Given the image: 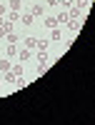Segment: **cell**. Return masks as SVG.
<instances>
[{"instance_id": "1", "label": "cell", "mask_w": 95, "mask_h": 125, "mask_svg": "<svg viewBox=\"0 0 95 125\" xmlns=\"http://www.w3.org/2000/svg\"><path fill=\"white\" fill-rule=\"evenodd\" d=\"M20 23H23V25H33V23H35V15H33V13L20 15Z\"/></svg>"}, {"instance_id": "2", "label": "cell", "mask_w": 95, "mask_h": 125, "mask_svg": "<svg viewBox=\"0 0 95 125\" xmlns=\"http://www.w3.org/2000/svg\"><path fill=\"white\" fill-rule=\"evenodd\" d=\"M73 5L80 8V10H88V8H90V0H73Z\"/></svg>"}, {"instance_id": "3", "label": "cell", "mask_w": 95, "mask_h": 125, "mask_svg": "<svg viewBox=\"0 0 95 125\" xmlns=\"http://www.w3.org/2000/svg\"><path fill=\"white\" fill-rule=\"evenodd\" d=\"M55 20H58V25H60V23H68V20H70V15H68V10H60Z\"/></svg>"}, {"instance_id": "4", "label": "cell", "mask_w": 95, "mask_h": 125, "mask_svg": "<svg viewBox=\"0 0 95 125\" xmlns=\"http://www.w3.org/2000/svg\"><path fill=\"white\" fill-rule=\"evenodd\" d=\"M35 60H38V65H48V53H45V50H40Z\"/></svg>"}, {"instance_id": "5", "label": "cell", "mask_w": 95, "mask_h": 125, "mask_svg": "<svg viewBox=\"0 0 95 125\" xmlns=\"http://www.w3.org/2000/svg\"><path fill=\"white\" fill-rule=\"evenodd\" d=\"M10 68H13L10 58H8V60H0V73H10Z\"/></svg>"}, {"instance_id": "6", "label": "cell", "mask_w": 95, "mask_h": 125, "mask_svg": "<svg viewBox=\"0 0 95 125\" xmlns=\"http://www.w3.org/2000/svg\"><path fill=\"white\" fill-rule=\"evenodd\" d=\"M5 20H8V23H15V20H20V13L10 10V13H5Z\"/></svg>"}, {"instance_id": "7", "label": "cell", "mask_w": 95, "mask_h": 125, "mask_svg": "<svg viewBox=\"0 0 95 125\" xmlns=\"http://www.w3.org/2000/svg\"><path fill=\"white\" fill-rule=\"evenodd\" d=\"M45 28H58V20H55V15H50V18H45Z\"/></svg>"}, {"instance_id": "8", "label": "cell", "mask_w": 95, "mask_h": 125, "mask_svg": "<svg viewBox=\"0 0 95 125\" xmlns=\"http://www.w3.org/2000/svg\"><path fill=\"white\" fill-rule=\"evenodd\" d=\"M43 10H45L43 5H40V3H35L33 8H30V13H33V15H43Z\"/></svg>"}, {"instance_id": "9", "label": "cell", "mask_w": 95, "mask_h": 125, "mask_svg": "<svg viewBox=\"0 0 95 125\" xmlns=\"http://www.w3.org/2000/svg\"><path fill=\"white\" fill-rule=\"evenodd\" d=\"M25 48H28V50H35V48H38V40H35V38H28V40H25Z\"/></svg>"}, {"instance_id": "10", "label": "cell", "mask_w": 95, "mask_h": 125, "mask_svg": "<svg viewBox=\"0 0 95 125\" xmlns=\"http://www.w3.org/2000/svg\"><path fill=\"white\" fill-rule=\"evenodd\" d=\"M10 73H13L15 78H23V65H15V68H10Z\"/></svg>"}, {"instance_id": "11", "label": "cell", "mask_w": 95, "mask_h": 125, "mask_svg": "<svg viewBox=\"0 0 95 125\" xmlns=\"http://www.w3.org/2000/svg\"><path fill=\"white\" fill-rule=\"evenodd\" d=\"M30 53H33V50L25 48V50H20V53H18V58H20V60H30Z\"/></svg>"}, {"instance_id": "12", "label": "cell", "mask_w": 95, "mask_h": 125, "mask_svg": "<svg viewBox=\"0 0 95 125\" xmlns=\"http://www.w3.org/2000/svg\"><path fill=\"white\" fill-rule=\"evenodd\" d=\"M5 55H8V58H15V55H18V50H15V45H8V50H5Z\"/></svg>"}, {"instance_id": "13", "label": "cell", "mask_w": 95, "mask_h": 125, "mask_svg": "<svg viewBox=\"0 0 95 125\" xmlns=\"http://www.w3.org/2000/svg\"><path fill=\"white\" fill-rule=\"evenodd\" d=\"M5 38H8V45H15V43H18V35H15V33H8Z\"/></svg>"}, {"instance_id": "14", "label": "cell", "mask_w": 95, "mask_h": 125, "mask_svg": "<svg viewBox=\"0 0 95 125\" xmlns=\"http://www.w3.org/2000/svg\"><path fill=\"white\" fill-rule=\"evenodd\" d=\"M10 10H15V13H18V10H20V0H10Z\"/></svg>"}, {"instance_id": "15", "label": "cell", "mask_w": 95, "mask_h": 125, "mask_svg": "<svg viewBox=\"0 0 95 125\" xmlns=\"http://www.w3.org/2000/svg\"><path fill=\"white\" fill-rule=\"evenodd\" d=\"M50 40H60V30H58V28H53V33H50Z\"/></svg>"}, {"instance_id": "16", "label": "cell", "mask_w": 95, "mask_h": 125, "mask_svg": "<svg viewBox=\"0 0 95 125\" xmlns=\"http://www.w3.org/2000/svg\"><path fill=\"white\" fill-rule=\"evenodd\" d=\"M38 50H48V40H38Z\"/></svg>"}, {"instance_id": "17", "label": "cell", "mask_w": 95, "mask_h": 125, "mask_svg": "<svg viewBox=\"0 0 95 125\" xmlns=\"http://www.w3.org/2000/svg\"><path fill=\"white\" fill-rule=\"evenodd\" d=\"M13 85H15V88H23V85H25V80H23V78H15Z\"/></svg>"}, {"instance_id": "18", "label": "cell", "mask_w": 95, "mask_h": 125, "mask_svg": "<svg viewBox=\"0 0 95 125\" xmlns=\"http://www.w3.org/2000/svg\"><path fill=\"white\" fill-rule=\"evenodd\" d=\"M60 5H63V8H65V10H68V8L73 5V0H60Z\"/></svg>"}, {"instance_id": "19", "label": "cell", "mask_w": 95, "mask_h": 125, "mask_svg": "<svg viewBox=\"0 0 95 125\" xmlns=\"http://www.w3.org/2000/svg\"><path fill=\"white\" fill-rule=\"evenodd\" d=\"M48 5H50V8H58V5H60V0H48Z\"/></svg>"}, {"instance_id": "20", "label": "cell", "mask_w": 95, "mask_h": 125, "mask_svg": "<svg viewBox=\"0 0 95 125\" xmlns=\"http://www.w3.org/2000/svg\"><path fill=\"white\" fill-rule=\"evenodd\" d=\"M8 13V10H5V5H0V15H5Z\"/></svg>"}, {"instance_id": "21", "label": "cell", "mask_w": 95, "mask_h": 125, "mask_svg": "<svg viewBox=\"0 0 95 125\" xmlns=\"http://www.w3.org/2000/svg\"><path fill=\"white\" fill-rule=\"evenodd\" d=\"M3 23H5V18H3V15H0V25H3Z\"/></svg>"}, {"instance_id": "22", "label": "cell", "mask_w": 95, "mask_h": 125, "mask_svg": "<svg viewBox=\"0 0 95 125\" xmlns=\"http://www.w3.org/2000/svg\"><path fill=\"white\" fill-rule=\"evenodd\" d=\"M0 85H3V78H0Z\"/></svg>"}]
</instances>
